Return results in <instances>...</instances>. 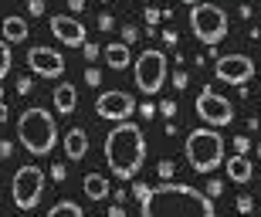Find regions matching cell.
I'll use <instances>...</instances> for the list:
<instances>
[{"instance_id":"obj_43","label":"cell","mask_w":261,"mask_h":217,"mask_svg":"<svg viewBox=\"0 0 261 217\" xmlns=\"http://www.w3.org/2000/svg\"><path fill=\"white\" fill-rule=\"evenodd\" d=\"M0 102H4V85H0Z\"/></svg>"},{"instance_id":"obj_31","label":"cell","mask_w":261,"mask_h":217,"mask_svg":"<svg viewBox=\"0 0 261 217\" xmlns=\"http://www.w3.org/2000/svg\"><path fill=\"white\" fill-rule=\"evenodd\" d=\"M136 38H139V31H136L133 24H129V28H122V44H133Z\"/></svg>"},{"instance_id":"obj_42","label":"cell","mask_w":261,"mask_h":217,"mask_svg":"<svg viewBox=\"0 0 261 217\" xmlns=\"http://www.w3.org/2000/svg\"><path fill=\"white\" fill-rule=\"evenodd\" d=\"M180 4H194V7H197V4H200V0H180Z\"/></svg>"},{"instance_id":"obj_17","label":"cell","mask_w":261,"mask_h":217,"mask_svg":"<svg viewBox=\"0 0 261 217\" xmlns=\"http://www.w3.org/2000/svg\"><path fill=\"white\" fill-rule=\"evenodd\" d=\"M31 28L24 17H4V41L7 44H20V41H28Z\"/></svg>"},{"instance_id":"obj_15","label":"cell","mask_w":261,"mask_h":217,"mask_svg":"<svg viewBox=\"0 0 261 217\" xmlns=\"http://www.w3.org/2000/svg\"><path fill=\"white\" fill-rule=\"evenodd\" d=\"M224 167H227V177L234 180V183H251V159L241 156V153H234L231 159H224Z\"/></svg>"},{"instance_id":"obj_23","label":"cell","mask_w":261,"mask_h":217,"mask_svg":"<svg viewBox=\"0 0 261 217\" xmlns=\"http://www.w3.org/2000/svg\"><path fill=\"white\" fill-rule=\"evenodd\" d=\"M85 82L92 85V89H98V85H102V71H98V68H88L85 71Z\"/></svg>"},{"instance_id":"obj_27","label":"cell","mask_w":261,"mask_h":217,"mask_svg":"<svg viewBox=\"0 0 261 217\" xmlns=\"http://www.w3.org/2000/svg\"><path fill=\"white\" fill-rule=\"evenodd\" d=\"M234 149H238V153L244 156V153L251 149V139H248V136H234Z\"/></svg>"},{"instance_id":"obj_19","label":"cell","mask_w":261,"mask_h":217,"mask_svg":"<svg viewBox=\"0 0 261 217\" xmlns=\"http://www.w3.org/2000/svg\"><path fill=\"white\" fill-rule=\"evenodd\" d=\"M48 217H85V210L78 207L75 200H58V204L48 210Z\"/></svg>"},{"instance_id":"obj_29","label":"cell","mask_w":261,"mask_h":217,"mask_svg":"<svg viewBox=\"0 0 261 217\" xmlns=\"http://www.w3.org/2000/svg\"><path fill=\"white\" fill-rule=\"evenodd\" d=\"M136 112H139L143 119H153V116H156V105H153V102H143V105L136 108Z\"/></svg>"},{"instance_id":"obj_11","label":"cell","mask_w":261,"mask_h":217,"mask_svg":"<svg viewBox=\"0 0 261 217\" xmlns=\"http://www.w3.org/2000/svg\"><path fill=\"white\" fill-rule=\"evenodd\" d=\"M136 102H133V95H126V92H102L95 99V112L102 119H112V122H126V119H133V112H136Z\"/></svg>"},{"instance_id":"obj_26","label":"cell","mask_w":261,"mask_h":217,"mask_svg":"<svg viewBox=\"0 0 261 217\" xmlns=\"http://www.w3.org/2000/svg\"><path fill=\"white\" fill-rule=\"evenodd\" d=\"M98 28H102V31H112V28H116V17L102 10V14H98Z\"/></svg>"},{"instance_id":"obj_2","label":"cell","mask_w":261,"mask_h":217,"mask_svg":"<svg viewBox=\"0 0 261 217\" xmlns=\"http://www.w3.org/2000/svg\"><path fill=\"white\" fill-rule=\"evenodd\" d=\"M146 159V136L136 122H119L112 132L106 136V163L112 170V177L119 180H133L139 173Z\"/></svg>"},{"instance_id":"obj_9","label":"cell","mask_w":261,"mask_h":217,"mask_svg":"<svg viewBox=\"0 0 261 217\" xmlns=\"http://www.w3.org/2000/svg\"><path fill=\"white\" fill-rule=\"evenodd\" d=\"M214 75L217 82H227V85H244L254 78V61L251 55H224L214 65Z\"/></svg>"},{"instance_id":"obj_1","label":"cell","mask_w":261,"mask_h":217,"mask_svg":"<svg viewBox=\"0 0 261 217\" xmlns=\"http://www.w3.org/2000/svg\"><path fill=\"white\" fill-rule=\"evenodd\" d=\"M139 210L143 217H217L203 190L190 187V183H173V180H163L160 187L146 190Z\"/></svg>"},{"instance_id":"obj_32","label":"cell","mask_w":261,"mask_h":217,"mask_svg":"<svg viewBox=\"0 0 261 217\" xmlns=\"http://www.w3.org/2000/svg\"><path fill=\"white\" fill-rule=\"evenodd\" d=\"M170 177H173V163L163 159V163H160V180H170Z\"/></svg>"},{"instance_id":"obj_22","label":"cell","mask_w":261,"mask_h":217,"mask_svg":"<svg viewBox=\"0 0 261 217\" xmlns=\"http://www.w3.org/2000/svg\"><path fill=\"white\" fill-rule=\"evenodd\" d=\"M221 190H224V183H221V180H214V177H211V183L203 187V194H207V197H221Z\"/></svg>"},{"instance_id":"obj_30","label":"cell","mask_w":261,"mask_h":217,"mask_svg":"<svg viewBox=\"0 0 261 217\" xmlns=\"http://www.w3.org/2000/svg\"><path fill=\"white\" fill-rule=\"evenodd\" d=\"M160 112H163L166 119H173V116H176V102H170V99H166V102H160Z\"/></svg>"},{"instance_id":"obj_39","label":"cell","mask_w":261,"mask_h":217,"mask_svg":"<svg viewBox=\"0 0 261 217\" xmlns=\"http://www.w3.org/2000/svg\"><path fill=\"white\" fill-rule=\"evenodd\" d=\"M163 41L170 44V48H173V44H176V31H163Z\"/></svg>"},{"instance_id":"obj_18","label":"cell","mask_w":261,"mask_h":217,"mask_svg":"<svg viewBox=\"0 0 261 217\" xmlns=\"http://www.w3.org/2000/svg\"><path fill=\"white\" fill-rule=\"evenodd\" d=\"M109 190H112V187H109V180L102 177V173H88V177H85V197L88 200H106Z\"/></svg>"},{"instance_id":"obj_16","label":"cell","mask_w":261,"mask_h":217,"mask_svg":"<svg viewBox=\"0 0 261 217\" xmlns=\"http://www.w3.org/2000/svg\"><path fill=\"white\" fill-rule=\"evenodd\" d=\"M129 61H133V55H129V44H122V41H112V44H106V65H109L112 71L129 68Z\"/></svg>"},{"instance_id":"obj_20","label":"cell","mask_w":261,"mask_h":217,"mask_svg":"<svg viewBox=\"0 0 261 217\" xmlns=\"http://www.w3.org/2000/svg\"><path fill=\"white\" fill-rule=\"evenodd\" d=\"M7 71H10V44L0 38V82L7 78Z\"/></svg>"},{"instance_id":"obj_13","label":"cell","mask_w":261,"mask_h":217,"mask_svg":"<svg viewBox=\"0 0 261 217\" xmlns=\"http://www.w3.org/2000/svg\"><path fill=\"white\" fill-rule=\"evenodd\" d=\"M85 153H88V132L82 126L68 129L65 132V156L75 163V159H85Z\"/></svg>"},{"instance_id":"obj_7","label":"cell","mask_w":261,"mask_h":217,"mask_svg":"<svg viewBox=\"0 0 261 217\" xmlns=\"http://www.w3.org/2000/svg\"><path fill=\"white\" fill-rule=\"evenodd\" d=\"M41 190H44V170L28 163L20 167L10 180V197L17 204V210H34L41 204Z\"/></svg>"},{"instance_id":"obj_44","label":"cell","mask_w":261,"mask_h":217,"mask_svg":"<svg viewBox=\"0 0 261 217\" xmlns=\"http://www.w3.org/2000/svg\"><path fill=\"white\" fill-rule=\"evenodd\" d=\"M258 159H261V143H258Z\"/></svg>"},{"instance_id":"obj_33","label":"cell","mask_w":261,"mask_h":217,"mask_svg":"<svg viewBox=\"0 0 261 217\" xmlns=\"http://www.w3.org/2000/svg\"><path fill=\"white\" fill-rule=\"evenodd\" d=\"M28 10L34 17H41V14H44V0H28Z\"/></svg>"},{"instance_id":"obj_5","label":"cell","mask_w":261,"mask_h":217,"mask_svg":"<svg viewBox=\"0 0 261 217\" xmlns=\"http://www.w3.org/2000/svg\"><path fill=\"white\" fill-rule=\"evenodd\" d=\"M190 28H194V38L200 44H221L227 38V14H224L217 4H197L190 10Z\"/></svg>"},{"instance_id":"obj_38","label":"cell","mask_w":261,"mask_h":217,"mask_svg":"<svg viewBox=\"0 0 261 217\" xmlns=\"http://www.w3.org/2000/svg\"><path fill=\"white\" fill-rule=\"evenodd\" d=\"M68 7L75 10V14H82V10H85V0H68Z\"/></svg>"},{"instance_id":"obj_40","label":"cell","mask_w":261,"mask_h":217,"mask_svg":"<svg viewBox=\"0 0 261 217\" xmlns=\"http://www.w3.org/2000/svg\"><path fill=\"white\" fill-rule=\"evenodd\" d=\"M109 217H126V210H122V204H116V207L109 210Z\"/></svg>"},{"instance_id":"obj_41","label":"cell","mask_w":261,"mask_h":217,"mask_svg":"<svg viewBox=\"0 0 261 217\" xmlns=\"http://www.w3.org/2000/svg\"><path fill=\"white\" fill-rule=\"evenodd\" d=\"M4 122H7V105L0 102V126H4Z\"/></svg>"},{"instance_id":"obj_8","label":"cell","mask_w":261,"mask_h":217,"mask_svg":"<svg viewBox=\"0 0 261 217\" xmlns=\"http://www.w3.org/2000/svg\"><path fill=\"white\" fill-rule=\"evenodd\" d=\"M197 116H200L207 126L221 129V126H231L234 122V105H231V99H224L221 92L203 89L200 95H197Z\"/></svg>"},{"instance_id":"obj_4","label":"cell","mask_w":261,"mask_h":217,"mask_svg":"<svg viewBox=\"0 0 261 217\" xmlns=\"http://www.w3.org/2000/svg\"><path fill=\"white\" fill-rule=\"evenodd\" d=\"M187 163L194 173H214L224 163V136H217V129H194L187 136Z\"/></svg>"},{"instance_id":"obj_37","label":"cell","mask_w":261,"mask_h":217,"mask_svg":"<svg viewBox=\"0 0 261 217\" xmlns=\"http://www.w3.org/2000/svg\"><path fill=\"white\" fill-rule=\"evenodd\" d=\"M146 190H149V183H133V194H136V200H143V197H146Z\"/></svg>"},{"instance_id":"obj_10","label":"cell","mask_w":261,"mask_h":217,"mask_svg":"<svg viewBox=\"0 0 261 217\" xmlns=\"http://www.w3.org/2000/svg\"><path fill=\"white\" fill-rule=\"evenodd\" d=\"M28 65L41 78H61L65 75V55L55 48H44V44H34L28 51Z\"/></svg>"},{"instance_id":"obj_14","label":"cell","mask_w":261,"mask_h":217,"mask_svg":"<svg viewBox=\"0 0 261 217\" xmlns=\"http://www.w3.org/2000/svg\"><path fill=\"white\" fill-rule=\"evenodd\" d=\"M55 108H58L61 116H71L78 108V89L71 82H61L58 89H55Z\"/></svg>"},{"instance_id":"obj_28","label":"cell","mask_w":261,"mask_h":217,"mask_svg":"<svg viewBox=\"0 0 261 217\" xmlns=\"http://www.w3.org/2000/svg\"><path fill=\"white\" fill-rule=\"evenodd\" d=\"M65 177H68L65 163H51V180H58V183H61V180H65Z\"/></svg>"},{"instance_id":"obj_34","label":"cell","mask_w":261,"mask_h":217,"mask_svg":"<svg viewBox=\"0 0 261 217\" xmlns=\"http://www.w3.org/2000/svg\"><path fill=\"white\" fill-rule=\"evenodd\" d=\"M173 85H176V89H187V85H190V78H187V71H184V68L173 75Z\"/></svg>"},{"instance_id":"obj_25","label":"cell","mask_w":261,"mask_h":217,"mask_svg":"<svg viewBox=\"0 0 261 217\" xmlns=\"http://www.w3.org/2000/svg\"><path fill=\"white\" fill-rule=\"evenodd\" d=\"M31 89H34V78H31V75H20V78H17V92H20V95H28Z\"/></svg>"},{"instance_id":"obj_36","label":"cell","mask_w":261,"mask_h":217,"mask_svg":"<svg viewBox=\"0 0 261 217\" xmlns=\"http://www.w3.org/2000/svg\"><path fill=\"white\" fill-rule=\"evenodd\" d=\"M10 153H14V143H7V139H0V159H7Z\"/></svg>"},{"instance_id":"obj_6","label":"cell","mask_w":261,"mask_h":217,"mask_svg":"<svg viewBox=\"0 0 261 217\" xmlns=\"http://www.w3.org/2000/svg\"><path fill=\"white\" fill-rule=\"evenodd\" d=\"M166 75H170V65H166L163 51L149 48L136 58V89L143 92V95H156L166 85Z\"/></svg>"},{"instance_id":"obj_12","label":"cell","mask_w":261,"mask_h":217,"mask_svg":"<svg viewBox=\"0 0 261 217\" xmlns=\"http://www.w3.org/2000/svg\"><path fill=\"white\" fill-rule=\"evenodd\" d=\"M51 31H55V38L68 48H82L85 44V28H82V20L71 17V14H55L51 17Z\"/></svg>"},{"instance_id":"obj_24","label":"cell","mask_w":261,"mask_h":217,"mask_svg":"<svg viewBox=\"0 0 261 217\" xmlns=\"http://www.w3.org/2000/svg\"><path fill=\"white\" fill-rule=\"evenodd\" d=\"M82 51H85V58H88V61L102 58V48H98V44H88V41H85V44H82Z\"/></svg>"},{"instance_id":"obj_35","label":"cell","mask_w":261,"mask_h":217,"mask_svg":"<svg viewBox=\"0 0 261 217\" xmlns=\"http://www.w3.org/2000/svg\"><path fill=\"white\" fill-rule=\"evenodd\" d=\"M251 207H254V200H251V197H238V210H241V214H248Z\"/></svg>"},{"instance_id":"obj_3","label":"cell","mask_w":261,"mask_h":217,"mask_svg":"<svg viewBox=\"0 0 261 217\" xmlns=\"http://www.w3.org/2000/svg\"><path fill=\"white\" fill-rule=\"evenodd\" d=\"M17 139L31 156H48L58 146V122L48 108H24L17 119Z\"/></svg>"},{"instance_id":"obj_21","label":"cell","mask_w":261,"mask_h":217,"mask_svg":"<svg viewBox=\"0 0 261 217\" xmlns=\"http://www.w3.org/2000/svg\"><path fill=\"white\" fill-rule=\"evenodd\" d=\"M146 24H149V28H146L149 34H156V31H160V28H156V24H160V10H156V7H146Z\"/></svg>"}]
</instances>
